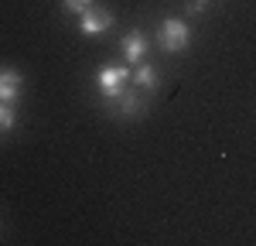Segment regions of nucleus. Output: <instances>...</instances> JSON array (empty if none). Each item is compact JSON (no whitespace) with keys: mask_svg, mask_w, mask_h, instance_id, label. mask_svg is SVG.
Instances as JSON below:
<instances>
[{"mask_svg":"<svg viewBox=\"0 0 256 246\" xmlns=\"http://www.w3.org/2000/svg\"><path fill=\"white\" fill-rule=\"evenodd\" d=\"M130 79H134V72H130L126 65H106V68H99L96 86L110 102H120L123 96H126V82Z\"/></svg>","mask_w":256,"mask_h":246,"instance_id":"obj_1","label":"nucleus"},{"mask_svg":"<svg viewBox=\"0 0 256 246\" xmlns=\"http://www.w3.org/2000/svg\"><path fill=\"white\" fill-rule=\"evenodd\" d=\"M188 41H192V31H188V24L178 18H164L160 20V48L164 52H184L188 48Z\"/></svg>","mask_w":256,"mask_h":246,"instance_id":"obj_2","label":"nucleus"},{"mask_svg":"<svg viewBox=\"0 0 256 246\" xmlns=\"http://www.w3.org/2000/svg\"><path fill=\"white\" fill-rule=\"evenodd\" d=\"M110 24H113V14H110L106 7H86V10L79 14L82 34H102Z\"/></svg>","mask_w":256,"mask_h":246,"instance_id":"obj_3","label":"nucleus"},{"mask_svg":"<svg viewBox=\"0 0 256 246\" xmlns=\"http://www.w3.org/2000/svg\"><path fill=\"white\" fill-rule=\"evenodd\" d=\"M147 55V38H144V31H130L126 38H123V58L130 62V65H140Z\"/></svg>","mask_w":256,"mask_h":246,"instance_id":"obj_4","label":"nucleus"},{"mask_svg":"<svg viewBox=\"0 0 256 246\" xmlns=\"http://www.w3.org/2000/svg\"><path fill=\"white\" fill-rule=\"evenodd\" d=\"M20 86H24L20 72H14V68H0V102H14L18 92H20Z\"/></svg>","mask_w":256,"mask_h":246,"instance_id":"obj_5","label":"nucleus"},{"mask_svg":"<svg viewBox=\"0 0 256 246\" xmlns=\"http://www.w3.org/2000/svg\"><path fill=\"white\" fill-rule=\"evenodd\" d=\"M134 82H137L140 89H154V86H158V68H150V65H140L137 72H134Z\"/></svg>","mask_w":256,"mask_h":246,"instance_id":"obj_6","label":"nucleus"},{"mask_svg":"<svg viewBox=\"0 0 256 246\" xmlns=\"http://www.w3.org/2000/svg\"><path fill=\"white\" fill-rule=\"evenodd\" d=\"M14 126V110L10 102H0V130H10Z\"/></svg>","mask_w":256,"mask_h":246,"instance_id":"obj_7","label":"nucleus"},{"mask_svg":"<svg viewBox=\"0 0 256 246\" xmlns=\"http://www.w3.org/2000/svg\"><path fill=\"white\" fill-rule=\"evenodd\" d=\"M62 4H65L68 10H76V14H82L86 7H92V0H62Z\"/></svg>","mask_w":256,"mask_h":246,"instance_id":"obj_8","label":"nucleus"}]
</instances>
